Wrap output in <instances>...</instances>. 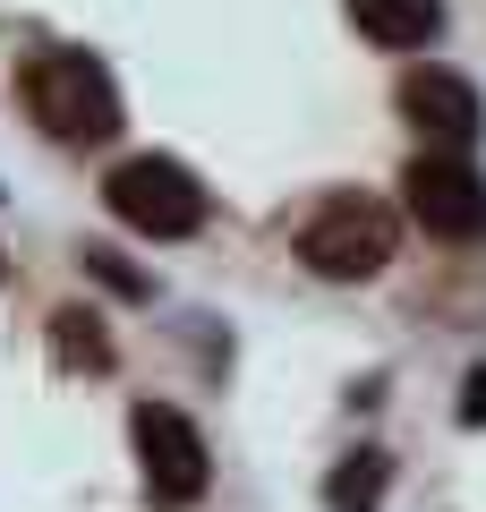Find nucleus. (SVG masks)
<instances>
[{"label":"nucleus","mask_w":486,"mask_h":512,"mask_svg":"<svg viewBox=\"0 0 486 512\" xmlns=\"http://www.w3.org/2000/svg\"><path fill=\"white\" fill-rule=\"evenodd\" d=\"M350 26L384 52H418L444 35V0H350Z\"/></svg>","instance_id":"7"},{"label":"nucleus","mask_w":486,"mask_h":512,"mask_svg":"<svg viewBox=\"0 0 486 512\" xmlns=\"http://www.w3.org/2000/svg\"><path fill=\"white\" fill-rule=\"evenodd\" d=\"M401 120H418L427 137H444V146H469L486 128V103H478V86L469 77H452V69H410L401 77Z\"/></svg>","instance_id":"6"},{"label":"nucleus","mask_w":486,"mask_h":512,"mask_svg":"<svg viewBox=\"0 0 486 512\" xmlns=\"http://www.w3.org/2000/svg\"><path fill=\"white\" fill-rule=\"evenodd\" d=\"M103 205L128 222V231H145V239H188L205 222L197 171L171 163V154H128V163L103 180Z\"/></svg>","instance_id":"3"},{"label":"nucleus","mask_w":486,"mask_h":512,"mask_svg":"<svg viewBox=\"0 0 486 512\" xmlns=\"http://www.w3.org/2000/svg\"><path fill=\"white\" fill-rule=\"evenodd\" d=\"M384 478H393L384 453H350L342 470H333V487H324V504H333V512H376L384 504Z\"/></svg>","instance_id":"8"},{"label":"nucleus","mask_w":486,"mask_h":512,"mask_svg":"<svg viewBox=\"0 0 486 512\" xmlns=\"http://www.w3.org/2000/svg\"><path fill=\"white\" fill-rule=\"evenodd\" d=\"M128 436H137V470H145V495L154 504H197L214 487V453H205V436L171 402H137Z\"/></svg>","instance_id":"4"},{"label":"nucleus","mask_w":486,"mask_h":512,"mask_svg":"<svg viewBox=\"0 0 486 512\" xmlns=\"http://www.w3.org/2000/svg\"><path fill=\"white\" fill-rule=\"evenodd\" d=\"M461 427H486V367H469L461 384Z\"/></svg>","instance_id":"10"},{"label":"nucleus","mask_w":486,"mask_h":512,"mask_svg":"<svg viewBox=\"0 0 486 512\" xmlns=\"http://www.w3.org/2000/svg\"><path fill=\"white\" fill-rule=\"evenodd\" d=\"M26 111L60 146H103L120 128V86H111V69L94 52H43V60H26Z\"/></svg>","instance_id":"1"},{"label":"nucleus","mask_w":486,"mask_h":512,"mask_svg":"<svg viewBox=\"0 0 486 512\" xmlns=\"http://www.w3.org/2000/svg\"><path fill=\"white\" fill-rule=\"evenodd\" d=\"M401 197H410L418 231L435 239H486V180L461 163V154H418L401 171Z\"/></svg>","instance_id":"5"},{"label":"nucleus","mask_w":486,"mask_h":512,"mask_svg":"<svg viewBox=\"0 0 486 512\" xmlns=\"http://www.w3.org/2000/svg\"><path fill=\"white\" fill-rule=\"evenodd\" d=\"M299 256H307V274H324V282H367V274H384V256H393V205L359 197V188L324 197L316 214L299 222Z\"/></svg>","instance_id":"2"},{"label":"nucleus","mask_w":486,"mask_h":512,"mask_svg":"<svg viewBox=\"0 0 486 512\" xmlns=\"http://www.w3.org/2000/svg\"><path fill=\"white\" fill-rule=\"evenodd\" d=\"M52 342H60V359H69V367H103V359H111L103 316H94V308H60V316H52Z\"/></svg>","instance_id":"9"}]
</instances>
